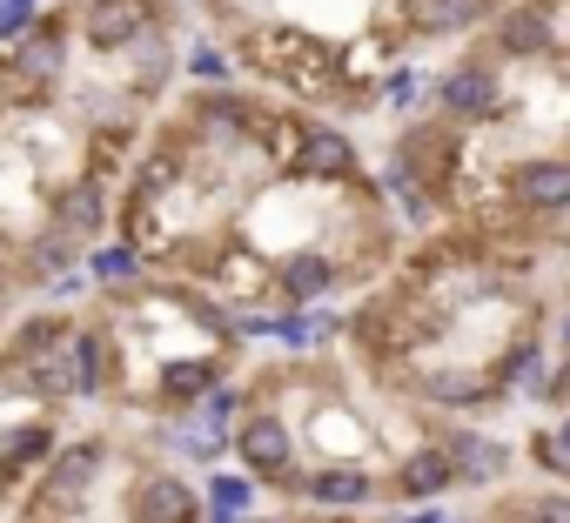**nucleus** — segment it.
Listing matches in <instances>:
<instances>
[{
	"mask_svg": "<svg viewBox=\"0 0 570 523\" xmlns=\"http://www.w3.org/2000/svg\"><path fill=\"white\" fill-rule=\"evenodd\" d=\"M35 383H41L48 396H95V389H101V336H95V329L68 336L61 356H41V363H35Z\"/></svg>",
	"mask_w": 570,
	"mask_h": 523,
	"instance_id": "nucleus-1",
	"label": "nucleus"
},
{
	"mask_svg": "<svg viewBox=\"0 0 570 523\" xmlns=\"http://www.w3.org/2000/svg\"><path fill=\"white\" fill-rule=\"evenodd\" d=\"M128 516H135V523H202L195 490H188L181 476H141L135 496H128Z\"/></svg>",
	"mask_w": 570,
	"mask_h": 523,
	"instance_id": "nucleus-2",
	"label": "nucleus"
},
{
	"mask_svg": "<svg viewBox=\"0 0 570 523\" xmlns=\"http://www.w3.org/2000/svg\"><path fill=\"white\" fill-rule=\"evenodd\" d=\"M235 450H242V463H248L255 476H289V456H296L282 416H248L242 436H235Z\"/></svg>",
	"mask_w": 570,
	"mask_h": 523,
	"instance_id": "nucleus-3",
	"label": "nucleus"
},
{
	"mask_svg": "<svg viewBox=\"0 0 570 523\" xmlns=\"http://www.w3.org/2000/svg\"><path fill=\"white\" fill-rule=\"evenodd\" d=\"M141 28H148V8H141V0H95L88 21H81V41L101 48V55H115V48H135Z\"/></svg>",
	"mask_w": 570,
	"mask_h": 523,
	"instance_id": "nucleus-4",
	"label": "nucleus"
},
{
	"mask_svg": "<svg viewBox=\"0 0 570 523\" xmlns=\"http://www.w3.org/2000/svg\"><path fill=\"white\" fill-rule=\"evenodd\" d=\"M350 168H356L350 135H336V128H309V135L296 141V175H309V181H343Z\"/></svg>",
	"mask_w": 570,
	"mask_h": 523,
	"instance_id": "nucleus-5",
	"label": "nucleus"
},
{
	"mask_svg": "<svg viewBox=\"0 0 570 523\" xmlns=\"http://www.w3.org/2000/svg\"><path fill=\"white\" fill-rule=\"evenodd\" d=\"M436 101H443L456 121H483V115L497 108V75H490V68H450L443 88H436Z\"/></svg>",
	"mask_w": 570,
	"mask_h": 523,
	"instance_id": "nucleus-6",
	"label": "nucleus"
},
{
	"mask_svg": "<svg viewBox=\"0 0 570 523\" xmlns=\"http://www.w3.org/2000/svg\"><path fill=\"white\" fill-rule=\"evenodd\" d=\"M517 201L537 215H563L570 208V168L563 161H523L517 168Z\"/></svg>",
	"mask_w": 570,
	"mask_h": 523,
	"instance_id": "nucleus-7",
	"label": "nucleus"
},
{
	"mask_svg": "<svg viewBox=\"0 0 570 523\" xmlns=\"http://www.w3.org/2000/svg\"><path fill=\"white\" fill-rule=\"evenodd\" d=\"M95 470H101V443H81V450H68V456L55 463V476L41 483V496H48L55 510H75V503H81V490L95 483Z\"/></svg>",
	"mask_w": 570,
	"mask_h": 523,
	"instance_id": "nucleus-8",
	"label": "nucleus"
},
{
	"mask_svg": "<svg viewBox=\"0 0 570 523\" xmlns=\"http://www.w3.org/2000/svg\"><path fill=\"white\" fill-rule=\"evenodd\" d=\"M396 483H403V496H443L456 483V463H450V450H416V456H403Z\"/></svg>",
	"mask_w": 570,
	"mask_h": 523,
	"instance_id": "nucleus-9",
	"label": "nucleus"
},
{
	"mask_svg": "<svg viewBox=\"0 0 570 523\" xmlns=\"http://www.w3.org/2000/svg\"><path fill=\"white\" fill-rule=\"evenodd\" d=\"M450 463H456V476H470V483H490V476L503 470V450H497L490 436H456V443H450Z\"/></svg>",
	"mask_w": 570,
	"mask_h": 523,
	"instance_id": "nucleus-10",
	"label": "nucleus"
},
{
	"mask_svg": "<svg viewBox=\"0 0 570 523\" xmlns=\"http://www.w3.org/2000/svg\"><path fill=\"white\" fill-rule=\"evenodd\" d=\"M497 41H503L510 55H543V48H550V21H543L537 8H517V14L497 28Z\"/></svg>",
	"mask_w": 570,
	"mask_h": 523,
	"instance_id": "nucleus-11",
	"label": "nucleus"
},
{
	"mask_svg": "<svg viewBox=\"0 0 570 523\" xmlns=\"http://www.w3.org/2000/svg\"><path fill=\"white\" fill-rule=\"evenodd\" d=\"M309 490H316V503H330V510H343V503H350V510L370 503V476H363V470H323Z\"/></svg>",
	"mask_w": 570,
	"mask_h": 523,
	"instance_id": "nucleus-12",
	"label": "nucleus"
},
{
	"mask_svg": "<svg viewBox=\"0 0 570 523\" xmlns=\"http://www.w3.org/2000/svg\"><path fill=\"white\" fill-rule=\"evenodd\" d=\"M330 283H336V276H330V262H323V255H296L289 269H282V289H289L296 303H316Z\"/></svg>",
	"mask_w": 570,
	"mask_h": 523,
	"instance_id": "nucleus-13",
	"label": "nucleus"
},
{
	"mask_svg": "<svg viewBox=\"0 0 570 523\" xmlns=\"http://www.w3.org/2000/svg\"><path fill=\"white\" fill-rule=\"evenodd\" d=\"M248 503H255V483H248V476H215V483H208V510H215L222 523H235Z\"/></svg>",
	"mask_w": 570,
	"mask_h": 523,
	"instance_id": "nucleus-14",
	"label": "nucleus"
},
{
	"mask_svg": "<svg viewBox=\"0 0 570 523\" xmlns=\"http://www.w3.org/2000/svg\"><path fill=\"white\" fill-rule=\"evenodd\" d=\"M35 28V0H0V41H14Z\"/></svg>",
	"mask_w": 570,
	"mask_h": 523,
	"instance_id": "nucleus-15",
	"label": "nucleus"
},
{
	"mask_svg": "<svg viewBox=\"0 0 570 523\" xmlns=\"http://www.w3.org/2000/svg\"><path fill=\"white\" fill-rule=\"evenodd\" d=\"M61 221H68V228H75V221H81V228H95V221H101V201H95L88 188H75V195L61 201Z\"/></svg>",
	"mask_w": 570,
	"mask_h": 523,
	"instance_id": "nucleus-16",
	"label": "nucleus"
},
{
	"mask_svg": "<svg viewBox=\"0 0 570 523\" xmlns=\"http://www.w3.org/2000/svg\"><path fill=\"white\" fill-rule=\"evenodd\" d=\"M48 456V436L41 430H28V436H14V450H8V476L21 470V463H41Z\"/></svg>",
	"mask_w": 570,
	"mask_h": 523,
	"instance_id": "nucleus-17",
	"label": "nucleus"
},
{
	"mask_svg": "<svg viewBox=\"0 0 570 523\" xmlns=\"http://www.w3.org/2000/svg\"><path fill=\"white\" fill-rule=\"evenodd\" d=\"M141 262L128 255V248H108V255H95V276H108V283H121V276H135Z\"/></svg>",
	"mask_w": 570,
	"mask_h": 523,
	"instance_id": "nucleus-18",
	"label": "nucleus"
},
{
	"mask_svg": "<svg viewBox=\"0 0 570 523\" xmlns=\"http://www.w3.org/2000/svg\"><path fill=\"white\" fill-rule=\"evenodd\" d=\"M21 68H35V75H55V68H61V48H55V41H35V48H21Z\"/></svg>",
	"mask_w": 570,
	"mask_h": 523,
	"instance_id": "nucleus-19",
	"label": "nucleus"
},
{
	"mask_svg": "<svg viewBox=\"0 0 570 523\" xmlns=\"http://www.w3.org/2000/svg\"><path fill=\"white\" fill-rule=\"evenodd\" d=\"M530 523H570V496H537Z\"/></svg>",
	"mask_w": 570,
	"mask_h": 523,
	"instance_id": "nucleus-20",
	"label": "nucleus"
},
{
	"mask_svg": "<svg viewBox=\"0 0 570 523\" xmlns=\"http://www.w3.org/2000/svg\"><path fill=\"white\" fill-rule=\"evenodd\" d=\"M188 68H195V75H202V81H222V61H215V55H208V48H195V55H188Z\"/></svg>",
	"mask_w": 570,
	"mask_h": 523,
	"instance_id": "nucleus-21",
	"label": "nucleus"
},
{
	"mask_svg": "<svg viewBox=\"0 0 570 523\" xmlns=\"http://www.w3.org/2000/svg\"><path fill=\"white\" fill-rule=\"evenodd\" d=\"M410 523H443V516H436V510H423V516H410Z\"/></svg>",
	"mask_w": 570,
	"mask_h": 523,
	"instance_id": "nucleus-22",
	"label": "nucleus"
},
{
	"mask_svg": "<svg viewBox=\"0 0 570 523\" xmlns=\"http://www.w3.org/2000/svg\"><path fill=\"white\" fill-rule=\"evenodd\" d=\"M563 343H570V329H563Z\"/></svg>",
	"mask_w": 570,
	"mask_h": 523,
	"instance_id": "nucleus-23",
	"label": "nucleus"
}]
</instances>
